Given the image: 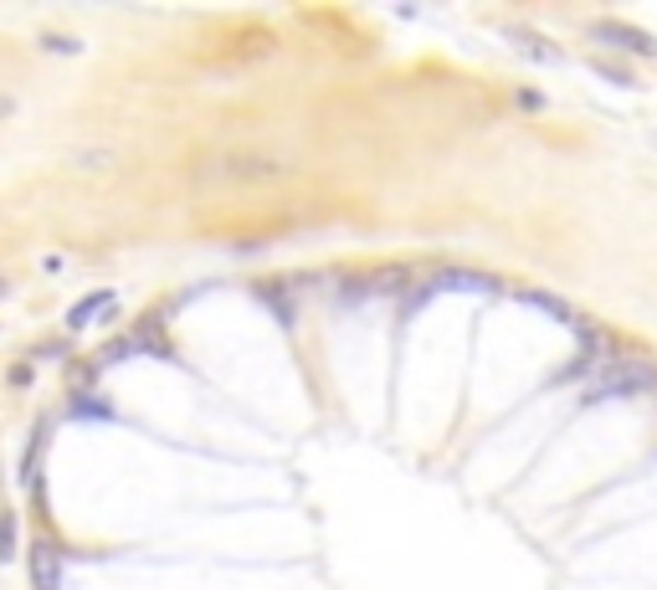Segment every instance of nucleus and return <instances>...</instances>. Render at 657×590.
I'll use <instances>...</instances> for the list:
<instances>
[{
  "label": "nucleus",
  "mask_w": 657,
  "mask_h": 590,
  "mask_svg": "<svg viewBox=\"0 0 657 590\" xmlns=\"http://www.w3.org/2000/svg\"><path fill=\"white\" fill-rule=\"evenodd\" d=\"M432 283H437V287H457V293H498V283L483 278V272H437Z\"/></svg>",
  "instance_id": "423d86ee"
},
{
  "label": "nucleus",
  "mask_w": 657,
  "mask_h": 590,
  "mask_svg": "<svg viewBox=\"0 0 657 590\" xmlns=\"http://www.w3.org/2000/svg\"><path fill=\"white\" fill-rule=\"evenodd\" d=\"M42 47L47 51H83V42H72V36H42Z\"/></svg>",
  "instance_id": "1a4fd4ad"
},
{
  "label": "nucleus",
  "mask_w": 657,
  "mask_h": 590,
  "mask_svg": "<svg viewBox=\"0 0 657 590\" xmlns=\"http://www.w3.org/2000/svg\"><path fill=\"white\" fill-rule=\"evenodd\" d=\"M514 42H519V51H529V57H540V62H555L560 51L544 47V36H529V32H514Z\"/></svg>",
  "instance_id": "0eeeda50"
},
{
  "label": "nucleus",
  "mask_w": 657,
  "mask_h": 590,
  "mask_svg": "<svg viewBox=\"0 0 657 590\" xmlns=\"http://www.w3.org/2000/svg\"><path fill=\"white\" fill-rule=\"evenodd\" d=\"M288 165H278V160H221V175H232V180H278Z\"/></svg>",
  "instance_id": "39448f33"
},
{
  "label": "nucleus",
  "mask_w": 657,
  "mask_h": 590,
  "mask_svg": "<svg viewBox=\"0 0 657 590\" xmlns=\"http://www.w3.org/2000/svg\"><path fill=\"white\" fill-rule=\"evenodd\" d=\"M16 114V98H5V93H0V118H11Z\"/></svg>",
  "instance_id": "9d476101"
},
{
  "label": "nucleus",
  "mask_w": 657,
  "mask_h": 590,
  "mask_svg": "<svg viewBox=\"0 0 657 590\" xmlns=\"http://www.w3.org/2000/svg\"><path fill=\"white\" fill-rule=\"evenodd\" d=\"M0 298H5V283H0Z\"/></svg>",
  "instance_id": "9b49d317"
},
{
  "label": "nucleus",
  "mask_w": 657,
  "mask_h": 590,
  "mask_svg": "<svg viewBox=\"0 0 657 590\" xmlns=\"http://www.w3.org/2000/svg\"><path fill=\"white\" fill-rule=\"evenodd\" d=\"M32 586L36 590H62V559L51 550L47 540L32 544Z\"/></svg>",
  "instance_id": "7ed1b4c3"
},
{
  "label": "nucleus",
  "mask_w": 657,
  "mask_h": 590,
  "mask_svg": "<svg viewBox=\"0 0 657 590\" xmlns=\"http://www.w3.org/2000/svg\"><path fill=\"white\" fill-rule=\"evenodd\" d=\"M657 386V365L647 359H622V365H607V370L596 375V386H590L586 401H611V396H642V390Z\"/></svg>",
  "instance_id": "f257e3e1"
},
{
  "label": "nucleus",
  "mask_w": 657,
  "mask_h": 590,
  "mask_svg": "<svg viewBox=\"0 0 657 590\" xmlns=\"http://www.w3.org/2000/svg\"><path fill=\"white\" fill-rule=\"evenodd\" d=\"M11 534H16V523H11V519H0V559H11V555H16V544H11Z\"/></svg>",
  "instance_id": "6e6552de"
},
{
  "label": "nucleus",
  "mask_w": 657,
  "mask_h": 590,
  "mask_svg": "<svg viewBox=\"0 0 657 590\" xmlns=\"http://www.w3.org/2000/svg\"><path fill=\"white\" fill-rule=\"evenodd\" d=\"M114 293H87L83 304H72L68 308V329H93V323L98 319H108V314H114Z\"/></svg>",
  "instance_id": "20e7f679"
},
{
  "label": "nucleus",
  "mask_w": 657,
  "mask_h": 590,
  "mask_svg": "<svg viewBox=\"0 0 657 590\" xmlns=\"http://www.w3.org/2000/svg\"><path fill=\"white\" fill-rule=\"evenodd\" d=\"M590 36L601 42V47H617V51H637V57H657V42L653 36L632 32V26H617V21H601V26H590Z\"/></svg>",
  "instance_id": "f03ea898"
}]
</instances>
